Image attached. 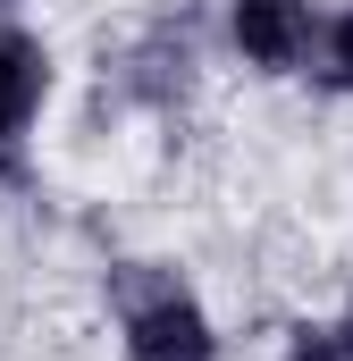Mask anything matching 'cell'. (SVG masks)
Returning a JSON list of instances; mask_svg holds the SVG:
<instances>
[{"label": "cell", "instance_id": "obj_3", "mask_svg": "<svg viewBox=\"0 0 353 361\" xmlns=\"http://www.w3.org/2000/svg\"><path fill=\"white\" fill-rule=\"evenodd\" d=\"M42 92H51V59H42V42H34V34H0V118L25 126V118L42 109Z\"/></svg>", "mask_w": 353, "mask_h": 361}, {"label": "cell", "instance_id": "obj_6", "mask_svg": "<svg viewBox=\"0 0 353 361\" xmlns=\"http://www.w3.org/2000/svg\"><path fill=\"white\" fill-rule=\"evenodd\" d=\"M8 169H17V126L0 118V177H8Z\"/></svg>", "mask_w": 353, "mask_h": 361}, {"label": "cell", "instance_id": "obj_2", "mask_svg": "<svg viewBox=\"0 0 353 361\" xmlns=\"http://www.w3.org/2000/svg\"><path fill=\"white\" fill-rule=\"evenodd\" d=\"M236 51L269 76H294L311 59V0H236Z\"/></svg>", "mask_w": 353, "mask_h": 361}, {"label": "cell", "instance_id": "obj_7", "mask_svg": "<svg viewBox=\"0 0 353 361\" xmlns=\"http://www.w3.org/2000/svg\"><path fill=\"white\" fill-rule=\"evenodd\" d=\"M0 8H8V0H0Z\"/></svg>", "mask_w": 353, "mask_h": 361}, {"label": "cell", "instance_id": "obj_5", "mask_svg": "<svg viewBox=\"0 0 353 361\" xmlns=\"http://www.w3.org/2000/svg\"><path fill=\"white\" fill-rule=\"evenodd\" d=\"M328 76H337V85L353 92V8L337 17V25H328Z\"/></svg>", "mask_w": 353, "mask_h": 361}, {"label": "cell", "instance_id": "obj_1", "mask_svg": "<svg viewBox=\"0 0 353 361\" xmlns=\"http://www.w3.org/2000/svg\"><path fill=\"white\" fill-rule=\"evenodd\" d=\"M210 353H219V336L193 311V294L152 286L143 302H126V361H210Z\"/></svg>", "mask_w": 353, "mask_h": 361}, {"label": "cell", "instance_id": "obj_4", "mask_svg": "<svg viewBox=\"0 0 353 361\" xmlns=\"http://www.w3.org/2000/svg\"><path fill=\"white\" fill-rule=\"evenodd\" d=\"M294 361H353V319L345 328H294Z\"/></svg>", "mask_w": 353, "mask_h": 361}]
</instances>
